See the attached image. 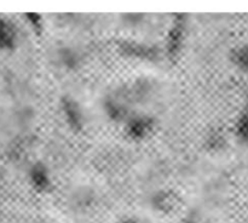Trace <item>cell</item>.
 Instances as JSON below:
<instances>
[{
  "label": "cell",
  "instance_id": "7a4b0ae2",
  "mask_svg": "<svg viewBox=\"0 0 248 223\" xmlns=\"http://www.w3.org/2000/svg\"><path fill=\"white\" fill-rule=\"evenodd\" d=\"M240 133L242 135V137L248 140V116L241 120V124H240Z\"/></svg>",
  "mask_w": 248,
  "mask_h": 223
},
{
  "label": "cell",
  "instance_id": "6da1fadb",
  "mask_svg": "<svg viewBox=\"0 0 248 223\" xmlns=\"http://www.w3.org/2000/svg\"><path fill=\"white\" fill-rule=\"evenodd\" d=\"M236 61H237V64H239L242 69L248 72V46H246V48H242L241 50L237 52Z\"/></svg>",
  "mask_w": 248,
  "mask_h": 223
}]
</instances>
